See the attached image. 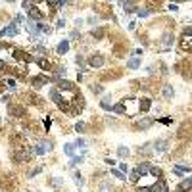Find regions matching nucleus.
Returning <instances> with one entry per match:
<instances>
[{
  "mask_svg": "<svg viewBox=\"0 0 192 192\" xmlns=\"http://www.w3.org/2000/svg\"><path fill=\"white\" fill-rule=\"evenodd\" d=\"M179 46L183 50H192V27L184 29L183 37H181V40H179Z\"/></svg>",
  "mask_w": 192,
  "mask_h": 192,
  "instance_id": "1",
  "label": "nucleus"
},
{
  "mask_svg": "<svg viewBox=\"0 0 192 192\" xmlns=\"http://www.w3.org/2000/svg\"><path fill=\"white\" fill-rule=\"evenodd\" d=\"M33 156V148H19L17 152H14V159L15 162H29Z\"/></svg>",
  "mask_w": 192,
  "mask_h": 192,
  "instance_id": "2",
  "label": "nucleus"
},
{
  "mask_svg": "<svg viewBox=\"0 0 192 192\" xmlns=\"http://www.w3.org/2000/svg\"><path fill=\"white\" fill-rule=\"evenodd\" d=\"M46 152H52V142L48 140H40L39 144L33 146V154H37V156H44Z\"/></svg>",
  "mask_w": 192,
  "mask_h": 192,
  "instance_id": "3",
  "label": "nucleus"
},
{
  "mask_svg": "<svg viewBox=\"0 0 192 192\" xmlns=\"http://www.w3.org/2000/svg\"><path fill=\"white\" fill-rule=\"evenodd\" d=\"M123 106H125V113H127L129 117H133L137 112H140V110H138V104H137V100H134V98L123 100Z\"/></svg>",
  "mask_w": 192,
  "mask_h": 192,
  "instance_id": "4",
  "label": "nucleus"
},
{
  "mask_svg": "<svg viewBox=\"0 0 192 192\" xmlns=\"http://www.w3.org/2000/svg\"><path fill=\"white\" fill-rule=\"evenodd\" d=\"M46 83H50V77L46 75H37L31 79V85H33V89H40V87H44Z\"/></svg>",
  "mask_w": 192,
  "mask_h": 192,
  "instance_id": "5",
  "label": "nucleus"
},
{
  "mask_svg": "<svg viewBox=\"0 0 192 192\" xmlns=\"http://www.w3.org/2000/svg\"><path fill=\"white\" fill-rule=\"evenodd\" d=\"M19 31H17V23H10L8 27H4L0 31V37H15Z\"/></svg>",
  "mask_w": 192,
  "mask_h": 192,
  "instance_id": "6",
  "label": "nucleus"
},
{
  "mask_svg": "<svg viewBox=\"0 0 192 192\" xmlns=\"http://www.w3.org/2000/svg\"><path fill=\"white\" fill-rule=\"evenodd\" d=\"M89 65L92 67V69H98V67H102V65H104V56H102V54L90 56V58H89Z\"/></svg>",
  "mask_w": 192,
  "mask_h": 192,
  "instance_id": "7",
  "label": "nucleus"
},
{
  "mask_svg": "<svg viewBox=\"0 0 192 192\" xmlns=\"http://www.w3.org/2000/svg\"><path fill=\"white\" fill-rule=\"evenodd\" d=\"M134 171H137V173L140 175V177H144V175H148V173H150V163H148V162H142V163H138V165H137V169H134Z\"/></svg>",
  "mask_w": 192,
  "mask_h": 192,
  "instance_id": "8",
  "label": "nucleus"
},
{
  "mask_svg": "<svg viewBox=\"0 0 192 192\" xmlns=\"http://www.w3.org/2000/svg\"><path fill=\"white\" fill-rule=\"evenodd\" d=\"M27 27H29V33H31V39H33V40L40 37V27H39V23H29Z\"/></svg>",
  "mask_w": 192,
  "mask_h": 192,
  "instance_id": "9",
  "label": "nucleus"
},
{
  "mask_svg": "<svg viewBox=\"0 0 192 192\" xmlns=\"http://www.w3.org/2000/svg\"><path fill=\"white\" fill-rule=\"evenodd\" d=\"M165 150H167V142L165 140H156L154 142V152L162 154V152H165Z\"/></svg>",
  "mask_w": 192,
  "mask_h": 192,
  "instance_id": "10",
  "label": "nucleus"
},
{
  "mask_svg": "<svg viewBox=\"0 0 192 192\" xmlns=\"http://www.w3.org/2000/svg\"><path fill=\"white\" fill-rule=\"evenodd\" d=\"M163 98L165 100H173V87L171 85H163Z\"/></svg>",
  "mask_w": 192,
  "mask_h": 192,
  "instance_id": "11",
  "label": "nucleus"
},
{
  "mask_svg": "<svg viewBox=\"0 0 192 192\" xmlns=\"http://www.w3.org/2000/svg\"><path fill=\"white\" fill-rule=\"evenodd\" d=\"M150 106H152V102H150L148 98H142V100L138 102V110H140V112H148Z\"/></svg>",
  "mask_w": 192,
  "mask_h": 192,
  "instance_id": "12",
  "label": "nucleus"
},
{
  "mask_svg": "<svg viewBox=\"0 0 192 192\" xmlns=\"http://www.w3.org/2000/svg\"><path fill=\"white\" fill-rule=\"evenodd\" d=\"M37 64H39V67H42V69H46V71L52 67L50 60H46V58H37Z\"/></svg>",
  "mask_w": 192,
  "mask_h": 192,
  "instance_id": "13",
  "label": "nucleus"
},
{
  "mask_svg": "<svg viewBox=\"0 0 192 192\" xmlns=\"http://www.w3.org/2000/svg\"><path fill=\"white\" fill-rule=\"evenodd\" d=\"M29 17L31 19H42V12H39L37 8H29Z\"/></svg>",
  "mask_w": 192,
  "mask_h": 192,
  "instance_id": "14",
  "label": "nucleus"
},
{
  "mask_svg": "<svg viewBox=\"0 0 192 192\" xmlns=\"http://www.w3.org/2000/svg\"><path fill=\"white\" fill-rule=\"evenodd\" d=\"M127 67H129V69H138V67H140V60H138V58H131L127 61Z\"/></svg>",
  "mask_w": 192,
  "mask_h": 192,
  "instance_id": "15",
  "label": "nucleus"
},
{
  "mask_svg": "<svg viewBox=\"0 0 192 192\" xmlns=\"http://www.w3.org/2000/svg\"><path fill=\"white\" fill-rule=\"evenodd\" d=\"M112 112H113V113H119V115H125V106H123V102H121V104H115V106H112Z\"/></svg>",
  "mask_w": 192,
  "mask_h": 192,
  "instance_id": "16",
  "label": "nucleus"
},
{
  "mask_svg": "<svg viewBox=\"0 0 192 192\" xmlns=\"http://www.w3.org/2000/svg\"><path fill=\"white\" fill-rule=\"evenodd\" d=\"M152 123H154L152 119L146 117V119H142V121H138V123H137V127H138V129H148L150 125H152Z\"/></svg>",
  "mask_w": 192,
  "mask_h": 192,
  "instance_id": "17",
  "label": "nucleus"
},
{
  "mask_svg": "<svg viewBox=\"0 0 192 192\" xmlns=\"http://www.w3.org/2000/svg\"><path fill=\"white\" fill-rule=\"evenodd\" d=\"M67 50H69V42H67V40H61L58 44V54H65Z\"/></svg>",
  "mask_w": 192,
  "mask_h": 192,
  "instance_id": "18",
  "label": "nucleus"
},
{
  "mask_svg": "<svg viewBox=\"0 0 192 192\" xmlns=\"http://www.w3.org/2000/svg\"><path fill=\"white\" fill-rule=\"evenodd\" d=\"M121 6H123L125 12H134V10H137V4L134 2H121Z\"/></svg>",
  "mask_w": 192,
  "mask_h": 192,
  "instance_id": "19",
  "label": "nucleus"
},
{
  "mask_svg": "<svg viewBox=\"0 0 192 192\" xmlns=\"http://www.w3.org/2000/svg\"><path fill=\"white\" fill-rule=\"evenodd\" d=\"M64 152H65V156H71V158H73V152H75V144H65V146H64Z\"/></svg>",
  "mask_w": 192,
  "mask_h": 192,
  "instance_id": "20",
  "label": "nucleus"
},
{
  "mask_svg": "<svg viewBox=\"0 0 192 192\" xmlns=\"http://www.w3.org/2000/svg\"><path fill=\"white\" fill-rule=\"evenodd\" d=\"M112 175H113V177H117L119 181H127L125 173H123V171H119V169H112Z\"/></svg>",
  "mask_w": 192,
  "mask_h": 192,
  "instance_id": "21",
  "label": "nucleus"
},
{
  "mask_svg": "<svg viewBox=\"0 0 192 192\" xmlns=\"http://www.w3.org/2000/svg\"><path fill=\"white\" fill-rule=\"evenodd\" d=\"M150 175H152V177H162V169L159 167H154V165H150Z\"/></svg>",
  "mask_w": 192,
  "mask_h": 192,
  "instance_id": "22",
  "label": "nucleus"
},
{
  "mask_svg": "<svg viewBox=\"0 0 192 192\" xmlns=\"http://www.w3.org/2000/svg\"><path fill=\"white\" fill-rule=\"evenodd\" d=\"M83 162V156L79 158V156H73V158H71V162H69V167H75V165H79Z\"/></svg>",
  "mask_w": 192,
  "mask_h": 192,
  "instance_id": "23",
  "label": "nucleus"
},
{
  "mask_svg": "<svg viewBox=\"0 0 192 192\" xmlns=\"http://www.w3.org/2000/svg\"><path fill=\"white\" fill-rule=\"evenodd\" d=\"M100 106L104 108V110H108V112H112V104H110V98H104V100L100 102Z\"/></svg>",
  "mask_w": 192,
  "mask_h": 192,
  "instance_id": "24",
  "label": "nucleus"
},
{
  "mask_svg": "<svg viewBox=\"0 0 192 192\" xmlns=\"http://www.w3.org/2000/svg\"><path fill=\"white\" fill-rule=\"evenodd\" d=\"M73 177H75V183L79 184V186H83V184H85V179H83V175L79 173V171H77V173L73 175Z\"/></svg>",
  "mask_w": 192,
  "mask_h": 192,
  "instance_id": "25",
  "label": "nucleus"
},
{
  "mask_svg": "<svg viewBox=\"0 0 192 192\" xmlns=\"http://www.w3.org/2000/svg\"><path fill=\"white\" fill-rule=\"evenodd\" d=\"M117 154L121 156V158H125V156H129V148L127 146H119L117 148Z\"/></svg>",
  "mask_w": 192,
  "mask_h": 192,
  "instance_id": "26",
  "label": "nucleus"
},
{
  "mask_svg": "<svg viewBox=\"0 0 192 192\" xmlns=\"http://www.w3.org/2000/svg\"><path fill=\"white\" fill-rule=\"evenodd\" d=\"M75 61H77V64L81 65V71H87V69H85V58H83L81 54H79V56H77V58H75Z\"/></svg>",
  "mask_w": 192,
  "mask_h": 192,
  "instance_id": "27",
  "label": "nucleus"
},
{
  "mask_svg": "<svg viewBox=\"0 0 192 192\" xmlns=\"http://www.w3.org/2000/svg\"><path fill=\"white\" fill-rule=\"evenodd\" d=\"M90 90L92 92H94V94H102V85H90Z\"/></svg>",
  "mask_w": 192,
  "mask_h": 192,
  "instance_id": "28",
  "label": "nucleus"
},
{
  "mask_svg": "<svg viewBox=\"0 0 192 192\" xmlns=\"http://www.w3.org/2000/svg\"><path fill=\"white\" fill-rule=\"evenodd\" d=\"M92 37L102 39V37H104V29H92Z\"/></svg>",
  "mask_w": 192,
  "mask_h": 192,
  "instance_id": "29",
  "label": "nucleus"
},
{
  "mask_svg": "<svg viewBox=\"0 0 192 192\" xmlns=\"http://www.w3.org/2000/svg\"><path fill=\"white\" fill-rule=\"evenodd\" d=\"M137 14H138V17H146V15L150 14V10L148 8H140V10H137Z\"/></svg>",
  "mask_w": 192,
  "mask_h": 192,
  "instance_id": "30",
  "label": "nucleus"
},
{
  "mask_svg": "<svg viewBox=\"0 0 192 192\" xmlns=\"http://www.w3.org/2000/svg\"><path fill=\"white\" fill-rule=\"evenodd\" d=\"M35 50H37L40 56H46V54H48V50H46L44 46H40V44H39V46H35Z\"/></svg>",
  "mask_w": 192,
  "mask_h": 192,
  "instance_id": "31",
  "label": "nucleus"
},
{
  "mask_svg": "<svg viewBox=\"0 0 192 192\" xmlns=\"http://www.w3.org/2000/svg\"><path fill=\"white\" fill-rule=\"evenodd\" d=\"M171 37H173L171 33H165V35H163V44H171V42H173V40H171Z\"/></svg>",
  "mask_w": 192,
  "mask_h": 192,
  "instance_id": "32",
  "label": "nucleus"
},
{
  "mask_svg": "<svg viewBox=\"0 0 192 192\" xmlns=\"http://www.w3.org/2000/svg\"><path fill=\"white\" fill-rule=\"evenodd\" d=\"M138 179H140V175H138L137 171H133V173H131V181H133V183H138Z\"/></svg>",
  "mask_w": 192,
  "mask_h": 192,
  "instance_id": "33",
  "label": "nucleus"
},
{
  "mask_svg": "<svg viewBox=\"0 0 192 192\" xmlns=\"http://www.w3.org/2000/svg\"><path fill=\"white\" fill-rule=\"evenodd\" d=\"M83 129H85V123H83V121H79V123L75 125V131H77V133H83Z\"/></svg>",
  "mask_w": 192,
  "mask_h": 192,
  "instance_id": "34",
  "label": "nucleus"
},
{
  "mask_svg": "<svg viewBox=\"0 0 192 192\" xmlns=\"http://www.w3.org/2000/svg\"><path fill=\"white\" fill-rule=\"evenodd\" d=\"M85 138H77V142H75V148H81V146H85Z\"/></svg>",
  "mask_w": 192,
  "mask_h": 192,
  "instance_id": "35",
  "label": "nucleus"
},
{
  "mask_svg": "<svg viewBox=\"0 0 192 192\" xmlns=\"http://www.w3.org/2000/svg\"><path fill=\"white\" fill-rule=\"evenodd\" d=\"M173 173H175V175H177V177H183V175H184V173H183V171H181V169L177 167V165H173Z\"/></svg>",
  "mask_w": 192,
  "mask_h": 192,
  "instance_id": "36",
  "label": "nucleus"
},
{
  "mask_svg": "<svg viewBox=\"0 0 192 192\" xmlns=\"http://www.w3.org/2000/svg\"><path fill=\"white\" fill-rule=\"evenodd\" d=\"M40 171H42V169H40V167H37V169H33V171H31V173H29V179H33L35 175H39V173H40Z\"/></svg>",
  "mask_w": 192,
  "mask_h": 192,
  "instance_id": "37",
  "label": "nucleus"
},
{
  "mask_svg": "<svg viewBox=\"0 0 192 192\" xmlns=\"http://www.w3.org/2000/svg\"><path fill=\"white\" fill-rule=\"evenodd\" d=\"M8 89L10 90H15V81L14 79H8Z\"/></svg>",
  "mask_w": 192,
  "mask_h": 192,
  "instance_id": "38",
  "label": "nucleus"
},
{
  "mask_svg": "<svg viewBox=\"0 0 192 192\" xmlns=\"http://www.w3.org/2000/svg\"><path fill=\"white\" fill-rule=\"evenodd\" d=\"M119 171H123V173H127V171H129L127 163H121V165H119Z\"/></svg>",
  "mask_w": 192,
  "mask_h": 192,
  "instance_id": "39",
  "label": "nucleus"
},
{
  "mask_svg": "<svg viewBox=\"0 0 192 192\" xmlns=\"http://www.w3.org/2000/svg\"><path fill=\"white\" fill-rule=\"evenodd\" d=\"M169 10H171V12H177V10H179V6H177V4H169V6H167Z\"/></svg>",
  "mask_w": 192,
  "mask_h": 192,
  "instance_id": "40",
  "label": "nucleus"
},
{
  "mask_svg": "<svg viewBox=\"0 0 192 192\" xmlns=\"http://www.w3.org/2000/svg\"><path fill=\"white\" fill-rule=\"evenodd\" d=\"M52 184H54V186H60V184H61V179H54V181H52Z\"/></svg>",
  "mask_w": 192,
  "mask_h": 192,
  "instance_id": "41",
  "label": "nucleus"
},
{
  "mask_svg": "<svg viewBox=\"0 0 192 192\" xmlns=\"http://www.w3.org/2000/svg\"><path fill=\"white\" fill-rule=\"evenodd\" d=\"M71 39H79V31H71Z\"/></svg>",
  "mask_w": 192,
  "mask_h": 192,
  "instance_id": "42",
  "label": "nucleus"
},
{
  "mask_svg": "<svg viewBox=\"0 0 192 192\" xmlns=\"http://www.w3.org/2000/svg\"><path fill=\"white\" fill-rule=\"evenodd\" d=\"M56 25H58V27L61 29V27H64V25H65V19H60V21H58V23H56Z\"/></svg>",
  "mask_w": 192,
  "mask_h": 192,
  "instance_id": "43",
  "label": "nucleus"
},
{
  "mask_svg": "<svg viewBox=\"0 0 192 192\" xmlns=\"http://www.w3.org/2000/svg\"><path fill=\"white\" fill-rule=\"evenodd\" d=\"M104 162H106L108 165H113V163H115V162H113V159H112V158H106V159H104Z\"/></svg>",
  "mask_w": 192,
  "mask_h": 192,
  "instance_id": "44",
  "label": "nucleus"
},
{
  "mask_svg": "<svg viewBox=\"0 0 192 192\" xmlns=\"http://www.w3.org/2000/svg\"><path fill=\"white\" fill-rule=\"evenodd\" d=\"M137 192H150V188H148V186H142V188H138Z\"/></svg>",
  "mask_w": 192,
  "mask_h": 192,
  "instance_id": "45",
  "label": "nucleus"
},
{
  "mask_svg": "<svg viewBox=\"0 0 192 192\" xmlns=\"http://www.w3.org/2000/svg\"><path fill=\"white\" fill-rule=\"evenodd\" d=\"M6 67V64H4V60H0V69H4Z\"/></svg>",
  "mask_w": 192,
  "mask_h": 192,
  "instance_id": "46",
  "label": "nucleus"
},
{
  "mask_svg": "<svg viewBox=\"0 0 192 192\" xmlns=\"http://www.w3.org/2000/svg\"><path fill=\"white\" fill-rule=\"evenodd\" d=\"M27 192H33V190H27Z\"/></svg>",
  "mask_w": 192,
  "mask_h": 192,
  "instance_id": "47",
  "label": "nucleus"
},
{
  "mask_svg": "<svg viewBox=\"0 0 192 192\" xmlns=\"http://www.w3.org/2000/svg\"><path fill=\"white\" fill-rule=\"evenodd\" d=\"M188 192H192V188H190V190H188Z\"/></svg>",
  "mask_w": 192,
  "mask_h": 192,
  "instance_id": "48",
  "label": "nucleus"
},
{
  "mask_svg": "<svg viewBox=\"0 0 192 192\" xmlns=\"http://www.w3.org/2000/svg\"><path fill=\"white\" fill-rule=\"evenodd\" d=\"M190 79H192V75H190Z\"/></svg>",
  "mask_w": 192,
  "mask_h": 192,
  "instance_id": "49",
  "label": "nucleus"
}]
</instances>
